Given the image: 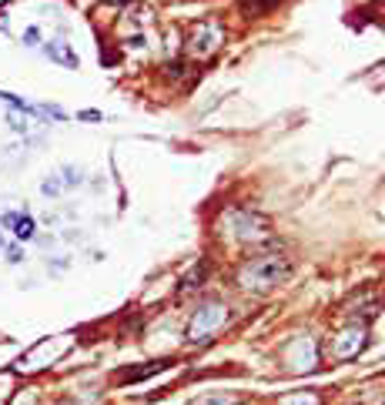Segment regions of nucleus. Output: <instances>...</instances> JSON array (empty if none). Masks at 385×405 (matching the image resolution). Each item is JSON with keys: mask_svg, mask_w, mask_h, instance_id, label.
I'll return each instance as SVG.
<instances>
[{"mask_svg": "<svg viewBox=\"0 0 385 405\" xmlns=\"http://www.w3.org/2000/svg\"><path fill=\"white\" fill-rule=\"evenodd\" d=\"M218 40H221V30L215 24L208 27V24H194L191 27V51L194 54H208V51H215L218 47Z\"/></svg>", "mask_w": 385, "mask_h": 405, "instance_id": "7", "label": "nucleus"}, {"mask_svg": "<svg viewBox=\"0 0 385 405\" xmlns=\"http://www.w3.org/2000/svg\"><path fill=\"white\" fill-rule=\"evenodd\" d=\"M7 221L13 225V235H17L20 241H30V238H34V221H30L27 215H20V218H13V215H11Z\"/></svg>", "mask_w": 385, "mask_h": 405, "instance_id": "11", "label": "nucleus"}, {"mask_svg": "<svg viewBox=\"0 0 385 405\" xmlns=\"http://www.w3.org/2000/svg\"><path fill=\"white\" fill-rule=\"evenodd\" d=\"M225 221H228L231 235L238 241H258L268 235V221L261 215H255V211H228Z\"/></svg>", "mask_w": 385, "mask_h": 405, "instance_id": "3", "label": "nucleus"}, {"mask_svg": "<svg viewBox=\"0 0 385 405\" xmlns=\"http://www.w3.org/2000/svg\"><path fill=\"white\" fill-rule=\"evenodd\" d=\"M282 405H319V395L315 392H295V395H288V399H282Z\"/></svg>", "mask_w": 385, "mask_h": 405, "instance_id": "12", "label": "nucleus"}, {"mask_svg": "<svg viewBox=\"0 0 385 405\" xmlns=\"http://www.w3.org/2000/svg\"><path fill=\"white\" fill-rule=\"evenodd\" d=\"M11 405H37V392H34V389H20V392L11 399Z\"/></svg>", "mask_w": 385, "mask_h": 405, "instance_id": "13", "label": "nucleus"}, {"mask_svg": "<svg viewBox=\"0 0 385 405\" xmlns=\"http://www.w3.org/2000/svg\"><path fill=\"white\" fill-rule=\"evenodd\" d=\"M171 365V362H148V365L144 368H138V372H121V375H117V382H138V379H148V375H154V372H161V368H167Z\"/></svg>", "mask_w": 385, "mask_h": 405, "instance_id": "9", "label": "nucleus"}, {"mask_svg": "<svg viewBox=\"0 0 385 405\" xmlns=\"http://www.w3.org/2000/svg\"><path fill=\"white\" fill-rule=\"evenodd\" d=\"M288 275H292V265L285 262L282 254H261V258H251L248 265H242L238 285H242V288H251V291H261V288L282 285Z\"/></svg>", "mask_w": 385, "mask_h": 405, "instance_id": "1", "label": "nucleus"}, {"mask_svg": "<svg viewBox=\"0 0 385 405\" xmlns=\"http://www.w3.org/2000/svg\"><path fill=\"white\" fill-rule=\"evenodd\" d=\"M0 245H4V238H0Z\"/></svg>", "mask_w": 385, "mask_h": 405, "instance_id": "16", "label": "nucleus"}, {"mask_svg": "<svg viewBox=\"0 0 385 405\" xmlns=\"http://www.w3.org/2000/svg\"><path fill=\"white\" fill-rule=\"evenodd\" d=\"M242 399L235 392H208V395H198L191 405H238Z\"/></svg>", "mask_w": 385, "mask_h": 405, "instance_id": "10", "label": "nucleus"}, {"mask_svg": "<svg viewBox=\"0 0 385 405\" xmlns=\"http://www.w3.org/2000/svg\"><path fill=\"white\" fill-rule=\"evenodd\" d=\"M104 4H128V0H104Z\"/></svg>", "mask_w": 385, "mask_h": 405, "instance_id": "15", "label": "nucleus"}, {"mask_svg": "<svg viewBox=\"0 0 385 405\" xmlns=\"http://www.w3.org/2000/svg\"><path fill=\"white\" fill-rule=\"evenodd\" d=\"M67 352V339H54V342H37L30 352L17 362V368L20 372H37V368L44 365H51V362H57L61 355Z\"/></svg>", "mask_w": 385, "mask_h": 405, "instance_id": "4", "label": "nucleus"}, {"mask_svg": "<svg viewBox=\"0 0 385 405\" xmlns=\"http://www.w3.org/2000/svg\"><path fill=\"white\" fill-rule=\"evenodd\" d=\"M365 342H369V331L362 329V325H352V329H345L335 339V355H338L342 362H348V358H355V355L365 348Z\"/></svg>", "mask_w": 385, "mask_h": 405, "instance_id": "6", "label": "nucleus"}, {"mask_svg": "<svg viewBox=\"0 0 385 405\" xmlns=\"http://www.w3.org/2000/svg\"><path fill=\"white\" fill-rule=\"evenodd\" d=\"M285 362H288L292 372H312V368L319 365V345L312 342L308 335H302V339H295V342L288 345Z\"/></svg>", "mask_w": 385, "mask_h": 405, "instance_id": "5", "label": "nucleus"}, {"mask_svg": "<svg viewBox=\"0 0 385 405\" xmlns=\"http://www.w3.org/2000/svg\"><path fill=\"white\" fill-rule=\"evenodd\" d=\"M225 322H228V308H225V305H218V302L201 305V308L191 315V325H188V342H194V345L208 342V339H211V335H215Z\"/></svg>", "mask_w": 385, "mask_h": 405, "instance_id": "2", "label": "nucleus"}, {"mask_svg": "<svg viewBox=\"0 0 385 405\" xmlns=\"http://www.w3.org/2000/svg\"><path fill=\"white\" fill-rule=\"evenodd\" d=\"M0 4H4V0H0Z\"/></svg>", "mask_w": 385, "mask_h": 405, "instance_id": "17", "label": "nucleus"}, {"mask_svg": "<svg viewBox=\"0 0 385 405\" xmlns=\"http://www.w3.org/2000/svg\"><path fill=\"white\" fill-rule=\"evenodd\" d=\"M275 0H244V13H258V11H268Z\"/></svg>", "mask_w": 385, "mask_h": 405, "instance_id": "14", "label": "nucleus"}, {"mask_svg": "<svg viewBox=\"0 0 385 405\" xmlns=\"http://www.w3.org/2000/svg\"><path fill=\"white\" fill-rule=\"evenodd\" d=\"M44 51L51 54L54 61H61V64H67V67H77V54L71 51V47H67L64 40H51V44H47V47H44Z\"/></svg>", "mask_w": 385, "mask_h": 405, "instance_id": "8", "label": "nucleus"}]
</instances>
